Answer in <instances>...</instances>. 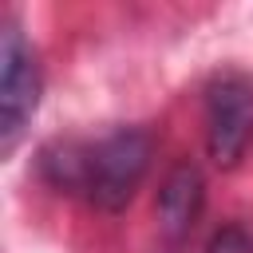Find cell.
Here are the masks:
<instances>
[{
    "mask_svg": "<svg viewBox=\"0 0 253 253\" xmlns=\"http://www.w3.org/2000/svg\"><path fill=\"white\" fill-rule=\"evenodd\" d=\"M253 142V83L221 75L206 95V150L217 166H237Z\"/></svg>",
    "mask_w": 253,
    "mask_h": 253,
    "instance_id": "7a4b0ae2",
    "label": "cell"
},
{
    "mask_svg": "<svg viewBox=\"0 0 253 253\" xmlns=\"http://www.w3.org/2000/svg\"><path fill=\"white\" fill-rule=\"evenodd\" d=\"M210 253H253V237L241 225H229L210 241Z\"/></svg>",
    "mask_w": 253,
    "mask_h": 253,
    "instance_id": "5b68a950",
    "label": "cell"
},
{
    "mask_svg": "<svg viewBox=\"0 0 253 253\" xmlns=\"http://www.w3.org/2000/svg\"><path fill=\"white\" fill-rule=\"evenodd\" d=\"M150 166V134L146 130H115L99 142H87V182L83 198L99 210H123Z\"/></svg>",
    "mask_w": 253,
    "mask_h": 253,
    "instance_id": "6da1fadb",
    "label": "cell"
},
{
    "mask_svg": "<svg viewBox=\"0 0 253 253\" xmlns=\"http://www.w3.org/2000/svg\"><path fill=\"white\" fill-rule=\"evenodd\" d=\"M36 103H40L36 55L24 43L20 28L4 24V32H0V134H4V150L16 142L24 123L32 119Z\"/></svg>",
    "mask_w": 253,
    "mask_h": 253,
    "instance_id": "3957f363",
    "label": "cell"
},
{
    "mask_svg": "<svg viewBox=\"0 0 253 253\" xmlns=\"http://www.w3.org/2000/svg\"><path fill=\"white\" fill-rule=\"evenodd\" d=\"M202 202H206V182H202L198 166L178 162V166L166 174L162 190H158V217H162V229H166L170 237H182V233L198 221Z\"/></svg>",
    "mask_w": 253,
    "mask_h": 253,
    "instance_id": "277c9868",
    "label": "cell"
}]
</instances>
